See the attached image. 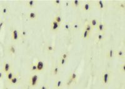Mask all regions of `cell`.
I'll use <instances>...</instances> for the list:
<instances>
[{
	"mask_svg": "<svg viewBox=\"0 0 125 89\" xmlns=\"http://www.w3.org/2000/svg\"><path fill=\"white\" fill-rule=\"evenodd\" d=\"M71 24L72 31H79L81 28V23L79 21H74L71 23Z\"/></svg>",
	"mask_w": 125,
	"mask_h": 89,
	"instance_id": "12",
	"label": "cell"
},
{
	"mask_svg": "<svg viewBox=\"0 0 125 89\" xmlns=\"http://www.w3.org/2000/svg\"><path fill=\"white\" fill-rule=\"evenodd\" d=\"M54 21H55L56 22H57L59 24H61L63 22V17L60 14H57L55 15V16L54 17L53 19Z\"/></svg>",
	"mask_w": 125,
	"mask_h": 89,
	"instance_id": "25",
	"label": "cell"
},
{
	"mask_svg": "<svg viewBox=\"0 0 125 89\" xmlns=\"http://www.w3.org/2000/svg\"><path fill=\"white\" fill-rule=\"evenodd\" d=\"M40 82V77L38 74L33 73L30 76L29 79V85L32 88L36 87Z\"/></svg>",
	"mask_w": 125,
	"mask_h": 89,
	"instance_id": "2",
	"label": "cell"
},
{
	"mask_svg": "<svg viewBox=\"0 0 125 89\" xmlns=\"http://www.w3.org/2000/svg\"><path fill=\"white\" fill-rule=\"evenodd\" d=\"M118 7L119 9H121V10H125V3H119L118 4Z\"/></svg>",
	"mask_w": 125,
	"mask_h": 89,
	"instance_id": "38",
	"label": "cell"
},
{
	"mask_svg": "<svg viewBox=\"0 0 125 89\" xmlns=\"http://www.w3.org/2000/svg\"><path fill=\"white\" fill-rule=\"evenodd\" d=\"M8 52L10 53V54L11 55H15L16 52V47H15V45H11L10 47H8Z\"/></svg>",
	"mask_w": 125,
	"mask_h": 89,
	"instance_id": "28",
	"label": "cell"
},
{
	"mask_svg": "<svg viewBox=\"0 0 125 89\" xmlns=\"http://www.w3.org/2000/svg\"><path fill=\"white\" fill-rule=\"evenodd\" d=\"M66 8H68L70 6H71V2L70 1H66Z\"/></svg>",
	"mask_w": 125,
	"mask_h": 89,
	"instance_id": "41",
	"label": "cell"
},
{
	"mask_svg": "<svg viewBox=\"0 0 125 89\" xmlns=\"http://www.w3.org/2000/svg\"><path fill=\"white\" fill-rule=\"evenodd\" d=\"M63 28L65 31H67V32H71V31H72L71 23L70 22H64Z\"/></svg>",
	"mask_w": 125,
	"mask_h": 89,
	"instance_id": "24",
	"label": "cell"
},
{
	"mask_svg": "<svg viewBox=\"0 0 125 89\" xmlns=\"http://www.w3.org/2000/svg\"><path fill=\"white\" fill-rule=\"evenodd\" d=\"M1 15V10H0V15Z\"/></svg>",
	"mask_w": 125,
	"mask_h": 89,
	"instance_id": "43",
	"label": "cell"
},
{
	"mask_svg": "<svg viewBox=\"0 0 125 89\" xmlns=\"http://www.w3.org/2000/svg\"><path fill=\"white\" fill-rule=\"evenodd\" d=\"M62 4V1L61 0H54L53 1V5H54V6L56 7V8H59L60 6Z\"/></svg>",
	"mask_w": 125,
	"mask_h": 89,
	"instance_id": "35",
	"label": "cell"
},
{
	"mask_svg": "<svg viewBox=\"0 0 125 89\" xmlns=\"http://www.w3.org/2000/svg\"><path fill=\"white\" fill-rule=\"evenodd\" d=\"M105 40V33L97 32L95 36V42L97 43H99Z\"/></svg>",
	"mask_w": 125,
	"mask_h": 89,
	"instance_id": "9",
	"label": "cell"
},
{
	"mask_svg": "<svg viewBox=\"0 0 125 89\" xmlns=\"http://www.w3.org/2000/svg\"><path fill=\"white\" fill-rule=\"evenodd\" d=\"M61 26V24L58 23L57 22H56L55 21H54L53 19L52 20V21L51 22V25H50V30L51 31L54 33H57L60 30V28Z\"/></svg>",
	"mask_w": 125,
	"mask_h": 89,
	"instance_id": "7",
	"label": "cell"
},
{
	"mask_svg": "<svg viewBox=\"0 0 125 89\" xmlns=\"http://www.w3.org/2000/svg\"><path fill=\"white\" fill-rule=\"evenodd\" d=\"M37 5V1L35 0H28L26 1V6L29 9H33L36 7Z\"/></svg>",
	"mask_w": 125,
	"mask_h": 89,
	"instance_id": "17",
	"label": "cell"
},
{
	"mask_svg": "<svg viewBox=\"0 0 125 89\" xmlns=\"http://www.w3.org/2000/svg\"><path fill=\"white\" fill-rule=\"evenodd\" d=\"M38 13L35 11H31L27 14V17L29 20H36L38 18Z\"/></svg>",
	"mask_w": 125,
	"mask_h": 89,
	"instance_id": "14",
	"label": "cell"
},
{
	"mask_svg": "<svg viewBox=\"0 0 125 89\" xmlns=\"http://www.w3.org/2000/svg\"><path fill=\"white\" fill-rule=\"evenodd\" d=\"M20 38H26L28 36V31L25 29L20 30Z\"/></svg>",
	"mask_w": 125,
	"mask_h": 89,
	"instance_id": "32",
	"label": "cell"
},
{
	"mask_svg": "<svg viewBox=\"0 0 125 89\" xmlns=\"http://www.w3.org/2000/svg\"><path fill=\"white\" fill-rule=\"evenodd\" d=\"M15 70H13V69H12L11 70H10L9 72H8L7 73H6V80L7 82H10L11 80L13 78V77L15 75Z\"/></svg>",
	"mask_w": 125,
	"mask_h": 89,
	"instance_id": "23",
	"label": "cell"
},
{
	"mask_svg": "<svg viewBox=\"0 0 125 89\" xmlns=\"http://www.w3.org/2000/svg\"><path fill=\"white\" fill-rule=\"evenodd\" d=\"M96 29L97 30V32L105 33V31L106 30V24L104 21H99Z\"/></svg>",
	"mask_w": 125,
	"mask_h": 89,
	"instance_id": "4",
	"label": "cell"
},
{
	"mask_svg": "<svg viewBox=\"0 0 125 89\" xmlns=\"http://www.w3.org/2000/svg\"><path fill=\"white\" fill-rule=\"evenodd\" d=\"M83 29H85V30L88 31L90 34L93 32V30H94L93 29V28L89 24V23H88V22H86V23H85V25H84V27H83Z\"/></svg>",
	"mask_w": 125,
	"mask_h": 89,
	"instance_id": "27",
	"label": "cell"
},
{
	"mask_svg": "<svg viewBox=\"0 0 125 89\" xmlns=\"http://www.w3.org/2000/svg\"><path fill=\"white\" fill-rule=\"evenodd\" d=\"M9 89V88L7 87H5V89Z\"/></svg>",
	"mask_w": 125,
	"mask_h": 89,
	"instance_id": "42",
	"label": "cell"
},
{
	"mask_svg": "<svg viewBox=\"0 0 125 89\" xmlns=\"http://www.w3.org/2000/svg\"><path fill=\"white\" fill-rule=\"evenodd\" d=\"M111 72L109 70H103L101 73V81L103 85H109L111 82Z\"/></svg>",
	"mask_w": 125,
	"mask_h": 89,
	"instance_id": "1",
	"label": "cell"
},
{
	"mask_svg": "<svg viewBox=\"0 0 125 89\" xmlns=\"http://www.w3.org/2000/svg\"><path fill=\"white\" fill-rule=\"evenodd\" d=\"M71 6L74 9H78L81 7V2L80 0H73L71 1Z\"/></svg>",
	"mask_w": 125,
	"mask_h": 89,
	"instance_id": "19",
	"label": "cell"
},
{
	"mask_svg": "<svg viewBox=\"0 0 125 89\" xmlns=\"http://www.w3.org/2000/svg\"><path fill=\"white\" fill-rule=\"evenodd\" d=\"M115 52L116 50L113 48H110L109 50H108L107 52L106 53V58L109 60L114 59V57H115Z\"/></svg>",
	"mask_w": 125,
	"mask_h": 89,
	"instance_id": "11",
	"label": "cell"
},
{
	"mask_svg": "<svg viewBox=\"0 0 125 89\" xmlns=\"http://www.w3.org/2000/svg\"><path fill=\"white\" fill-rule=\"evenodd\" d=\"M90 35H91V34H90L88 31H86V30H85V29H83V28L81 35V38L83 39V40H89V39Z\"/></svg>",
	"mask_w": 125,
	"mask_h": 89,
	"instance_id": "20",
	"label": "cell"
},
{
	"mask_svg": "<svg viewBox=\"0 0 125 89\" xmlns=\"http://www.w3.org/2000/svg\"><path fill=\"white\" fill-rule=\"evenodd\" d=\"M1 15L6 18L7 16H8L9 14H10V6L9 5H7V4H5L2 6L1 9Z\"/></svg>",
	"mask_w": 125,
	"mask_h": 89,
	"instance_id": "8",
	"label": "cell"
},
{
	"mask_svg": "<svg viewBox=\"0 0 125 89\" xmlns=\"http://www.w3.org/2000/svg\"><path fill=\"white\" fill-rule=\"evenodd\" d=\"M5 26V21L3 19L0 20V32L3 30V29L4 28Z\"/></svg>",
	"mask_w": 125,
	"mask_h": 89,
	"instance_id": "36",
	"label": "cell"
},
{
	"mask_svg": "<svg viewBox=\"0 0 125 89\" xmlns=\"http://www.w3.org/2000/svg\"><path fill=\"white\" fill-rule=\"evenodd\" d=\"M30 70L32 71L33 73H37V68H36V63H32L30 65Z\"/></svg>",
	"mask_w": 125,
	"mask_h": 89,
	"instance_id": "34",
	"label": "cell"
},
{
	"mask_svg": "<svg viewBox=\"0 0 125 89\" xmlns=\"http://www.w3.org/2000/svg\"><path fill=\"white\" fill-rule=\"evenodd\" d=\"M70 57V52H62L60 55V58H63V59H66L68 60V58Z\"/></svg>",
	"mask_w": 125,
	"mask_h": 89,
	"instance_id": "30",
	"label": "cell"
},
{
	"mask_svg": "<svg viewBox=\"0 0 125 89\" xmlns=\"http://www.w3.org/2000/svg\"><path fill=\"white\" fill-rule=\"evenodd\" d=\"M68 62V60L66 59H63V58H60V61H59L58 65L60 67H63V66H65L67 64Z\"/></svg>",
	"mask_w": 125,
	"mask_h": 89,
	"instance_id": "31",
	"label": "cell"
},
{
	"mask_svg": "<svg viewBox=\"0 0 125 89\" xmlns=\"http://www.w3.org/2000/svg\"><path fill=\"white\" fill-rule=\"evenodd\" d=\"M96 5L98 10L100 11H104L106 9V6L105 2L103 0H98L96 1Z\"/></svg>",
	"mask_w": 125,
	"mask_h": 89,
	"instance_id": "13",
	"label": "cell"
},
{
	"mask_svg": "<svg viewBox=\"0 0 125 89\" xmlns=\"http://www.w3.org/2000/svg\"><path fill=\"white\" fill-rule=\"evenodd\" d=\"M21 81V77L18 74H15V75L13 77L10 82H8V83L10 85H18L20 84Z\"/></svg>",
	"mask_w": 125,
	"mask_h": 89,
	"instance_id": "6",
	"label": "cell"
},
{
	"mask_svg": "<svg viewBox=\"0 0 125 89\" xmlns=\"http://www.w3.org/2000/svg\"><path fill=\"white\" fill-rule=\"evenodd\" d=\"M74 83H75V82L73 81L71 78H70L69 77L68 78V80H66V82L65 83V85L66 86V87H70V86H71L73 84H74Z\"/></svg>",
	"mask_w": 125,
	"mask_h": 89,
	"instance_id": "33",
	"label": "cell"
},
{
	"mask_svg": "<svg viewBox=\"0 0 125 89\" xmlns=\"http://www.w3.org/2000/svg\"><path fill=\"white\" fill-rule=\"evenodd\" d=\"M125 52L123 49H120V50H116L115 52V57H117L119 58H125Z\"/></svg>",
	"mask_w": 125,
	"mask_h": 89,
	"instance_id": "22",
	"label": "cell"
},
{
	"mask_svg": "<svg viewBox=\"0 0 125 89\" xmlns=\"http://www.w3.org/2000/svg\"><path fill=\"white\" fill-rule=\"evenodd\" d=\"M12 69H13L12 65L10 62H7V61L4 62L3 64V71L5 74L9 72Z\"/></svg>",
	"mask_w": 125,
	"mask_h": 89,
	"instance_id": "10",
	"label": "cell"
},
{
	"mask_svg": "<svg viewBox=\"0 0 125 89\" xmlns=\"http://www.w3.org/2000/svg\"><path fill=\"white\" fill-rule=\"evenodd\" d=\"M51 73L53 76H58L60 73V66H59L58 64L54 65L51 70Z\"/></svg>",
	"mask_w": 125,
	"mask_h": 89,
	"instance_id": "16",
	"label": "cell"
},
{
	"mask_svg": "<svg viewBox=\"0 0 125 89\" xmlns=\"http://www.w3.org/2000/svg\"><path fill=\"white\" fill-rule=\"evenodd\" d=\"M64 85H65V83L61 78H57L54 83V87L56 89H62Z\"/></svg>",
	"mask_w": 125,
	"mask_h": 89,
	"instance_id": "15",
	"label": "cell"
},
{
	"mask_svg": "<svg viewBox=\"0 0 125 89\" xmlns=\"http://www.w3.org/2000/svg\"><path fill=\"white\" fill-rule=\"evenodd\" d=\"M99 20L98 19H96V18H91L88 22L89 23V24L93 28V29H94V28H96V26H97L98 24L99 23Z\"/></svg>",
	"mask_w": 125,
	"mask_h": 89,
	"instance_id": "21",
	"label": "cell"
},
{
	"mask_svg": "<svg viewBox=\"0 0 125 89\" xmlns=\"http://www.w3.org/2000/svg\"><path fill=\"white\" fill-rule=\"evenodd\" d=\"M11 38L13 42H18L20 38V30L15 28H13L11 31Z\"/></svg>",
	"mask_w": 125,
	"mask_h": 89,
	"instance_id": "3",
	"label": "cell"
},
{
	"mask_svg": "<svg viewBox=\"0 0 125 89\" xmlns=\"http://www.w3.org/2000/svg\"><path fill=\"white\" fill-rule=\"evenodd\" d=\"M35 63H36V68H37V73L44 71V70L45 69V63H44V61H43L40 59H38V60H36Z\"/></svg>",
	"mask_w": 125,
	"mask_h": 89,
	"instance_id": "5",
	"label": "cell"
},
{
	"mask_svg": "<svg viewBox=\"0 0 125 89\" xmlns=\"http://www.w3.org/2000/svg\"><path fill=\"white\" fill-rule=\"evenodd\" d=\"M55 50L56 47L54 45H51V44H49L46 47V50L49 53H52L55 51Z\"/></svg>",
	"mask_w": 125,
	"mask_h": 89,
	"instance_id": "26",
	"label": "cell"
},
{
	"mask_svg": "<svg viewBox=\"0 0 125 89\" xmlns=\"http://www.w3.org/2000/svg\"><path fill=\"white\" fill-rule=\"evenodd\" d=\"M5 77V73H4L3 70H0V80H2Z\"/></svg>",
	"mask_w": 125,
	"mask_h": 89,
	"instance_id": "39",
	"label": "cell"
},
{
	"mask_svg": "<svg viewBox=\"0 0 125 89\" xmlns=\"http://www.w3.org/2000/svg\"><path fill=\"white\" fill-rule=\"evenodd\" d=\"M69 77H70V78H71L73 81L75 82V83H76L77 82V81H78V75H77V73H76L75 71H73V72H71Z\"/></svg>",
	"mask_w": 125,
	"mask_h": 89,
	"instance_id": "29",
	"label": "cell"
},
{
	"mask_svg": "<svg viewBox=\"0 0 125 89\" xmlns=\"http://www.w3.org/2000/svg\"><path fill=\"white\" fill-rule=\"evenodd\" d=\"M39 89H49V86L47 85H43L41 86V87Z\"/></svg>",
	"mask_w": 125,
	"mask_h": 89,
	"instance_id": "40",
	"label": "cell"
},
{
	"mask_svg": "<svg viewBox=\"0 0 125 89\" xmlns=\"http://www.w3.org/2000/svg\"><path fill=\"white\" fill-rule=\"evenodd\" d=\"M92 9H93V8H92V5H91L89 2L85 3L83 4V6H82V10H83L84 12H90Z\"/></svg>",
	"mask_w": 125,
	"mask_h": 89,
	"instance_id": "18",
	"label": "cell"
},
{
	"mask_svg": "<svg viewBox=\"0 0 125 89\" xmlns=\"http://www.w3.org/2000/svg\"><path fill=\"white\" fill-rule=\"evenodd\" d=\"M120 70L121 73H125V63H122L121 65L120 66Z\"/></svg>",
	"mask_w": 125,
	"mask_h": 89,
	"instance_id": "37",
	"label": "cell"
}]
</instances>
